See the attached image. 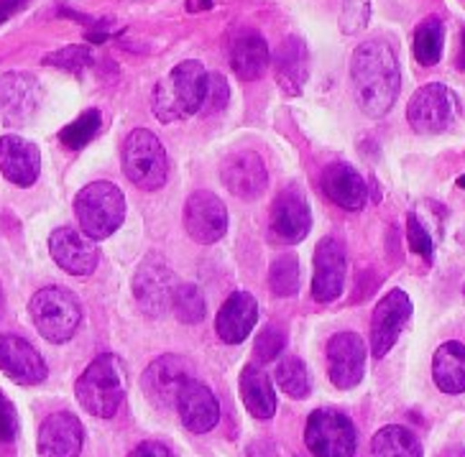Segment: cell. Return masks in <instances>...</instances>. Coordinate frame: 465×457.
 I'll return each instance as SVG.
<instances>
[{"label":"cell","mask_w":465,"mask_h":457,"mask_svg":"<svg viewBox=\"0 0 465 457\" xmlns=\"http://www.w3.org/2000/svg\"><path fill=\"white\" fill-rule=\"evenodd\" d=\"M351 80L358 108L369 118H383L394 108L401 87L397 49L383 39L363 42L351 59Z\"/></svg>","instance_id":"6da1fadb"},{"label":"cell","mask_w":465,"mask_h":457,"mask_svg":"<svg viewBox=\"0 0 465 457\" xmlns=\"http://www.w3.org/2000/svg\"><path fill=\"white\" fill-rule=\"evenodd\" d=\"M125 391H128L125 363L113 353L97 355L95 361L87 365V371L77 378V386H74L77 402L100 419H110L121 409Z\"/></svg>","instance_id":"7a4b0ae2"},{"label":"cell","mask_w":465,"mask_h":457,"mask_svg":"<svg viewBox=\"0 0 465 457\" xmlns=\"http://www.w3.org/2000/svg\"><path fill=\"white\" fill-rule=\"evenodd\" d=\"M207 72L200 62L187 59L169 72L153 92V112L162 123H177L200 112L205 97Z\"/></svg>","instance_id":"3957f363"},{"label":"cell","mask_w":465,"mask_h":457,"mask_svg":"<svg viewBox=\"0 0 465 457\" xmlns=\"http://www.w3.org/2000/svg\"><path fill=\"white\" fill-rule=\"evenodd\" d=\"M74 212L83 225V233L93 240H103L124 225L125 197L110 181H93L74 197Z\"/></svg>","instance_id":"277c9868"},{"label":"cell","mask_w":465,"mask_h":457,"mask_svg":"<svg viewBox=\"0 0 465 457\" xmlns=\"http://www.w3.org/2000/svg\"><path fill=\"white\" fill-rule=\"evenodd\" d=\"M28 312H31L34 327L39 330V335L54 345L67 343L69 337L77 333L80 319H83L80 299L62 287H46V289L36 291L28 305Z\"/></svg>","instance_id":"5b68a950"},{"label":"cell","mask_w":465,"mask_h":457,"mask_svg":"<svg viewBox=\"0 0 465 457\" xmlns=\"http://www.w3.org/2000/svg\"><path fill=\"white\" fill-rule=\"evenodd\" d=\"M124 174L143 192H156L166 184L169 161L164 146L146 128H138L125 139Z\"/></svg>","instance_id":"8992f818"},{"label":"cell","mask_w":465,"mask_h":457,"mask_svg":"<svg viewBox=\"0 0 465 457\" xmlns=\"http://www.w3.org/2000/svg\"><path fill=\"white\" fill-rule=\"evenodd\" d=\"M458 111H460V100L450 87L430 83L411 95L410 105H407V121H410L411 131H417L422 136H438L455 123Z\"/></svg>","instance_id":"52a82bcc"},{"label":"cell","mask_w":465,"mask_h":457,"mask_svg":"<svg viewBox=\"0 0 465 457\" xmlns=\"http://www.w3.org/2000/svg\"><path fill=\"white\" fill-rule=\"evenodd\" d=\"M304 442L315 457H353L358 434L353 422L335 409H317L304 427Z\"/></svg>","instance_id":"ba28073f"},{"label":"cell","mask_w":465,"mask_h":457,"mask_svg":"<svg viewBox=\"0 0 465 457\" xmlns=\"http://www.w3.org/2000/svg\"><path fill=\"white\" fill-rule=\"evenodd\" d=\"M174 274L166 266L162 256H146L138 266L134 277V294H136L138 306L149 317H162L172 306V294H174Z\"/></svg>","instance_id":"9c48e42d"},{"label":"cell","mask_w":465,"mask_h":457,"mask_svg":"<svg viewBox=\"0 0 465 457\" xmlns=\"http://www.w3.org/2000/svg\"><path fill=\"white\" fill-rule=\"evenodd\" d=\"M192 378L190 363L182 355H162L151 363L141 375V388L153 406L159 409H172L177 406L182 388L187 386Z\"/></svg>","instance_id":"30bf717a"},{"label":"cell","mask_w":465,"mask_h":457,"mask_svg":"<svg viewBox=\"0 0 465 457\" xmlns=\"http://www.w3.org/2000/svg\"><path fill=\"white\" fill-rule=\"evenodd\" d=\"M410 317V297L401 289L389 291L381 302L376 305L373 317H371V353H373V358H383L394 347V343L399 340V335H401Z\"/></svg>","instance_id":"8fae6325"},{"label":"cell","mask_w":465,"mask_h":457,"mask_svg":"<svg viewBox=\"0 0 465 457\" xmlns=\"http://www.w3.org/2000/svg\"><path fill=\"white\" fill-rule=\"evenodd\" d=\"M184 228L190 233L192 240L213 246L228 230V209L220 202L218 194L200 190L187 197L184 205Z\"/></svg>","instance_id":"7c38bea8"},{"label":"cell","mask_w":465,"mask_h":457,"mask_svg":"<svg viewBox=\"0 0 465 457\" xmlns=\"http://www.w3.org/2000/svg\"><path fill=\"white\" fill-rule=\"evenodd\" d=\"M0 371L18 386H36L49 375L42 353L18 335H0Z\"/></svg>","instance_id":"4fadbf2b"},{"label":"cell","mask_w":465,"mask_h":457,"mask_svg":"<svg viewBox=\"0 0 465 457\" xmlns=\"http://www.w3.org/2000/svg\"><path fill=\"white\" fill-rule=\"evenodd\" d=\"M49 253L59 268L74 277H87L97 266V246L87 233H80L74 228H56L49 236Z\"/></svg>","instance_id":"5bb4252c"},{"label":"cell","mask_w":465,"mask_h":457,"mask_svg":"<svg viewBox=\"0 0 465 457\" xmlns=\"http://www.w3.org/2000/svg\"><path fill=\"white\" fill-rule=\"evenodd\" d=\"M366 371V345L356 333H338L328 343V375L338 388H356Z\"/></svg>","instance_id":"9a60e30c"},{"label":"cell","mask_w":465,"mask_h":457,"mask_svg":"<svg viewBox=\"0 0 465 457\" xmlns=\"http://www.w3.org/2000/svg\"><path fill=\"white\" fill-rule=\"evenodd\" d=\"M220 177H223V184L228 187V192L243 197V199L259 197L269 184L266 164L256 151L231 153L220 167Z\"/></svg>","instance_id":"2e32d148"},{"label":"cell","mask_w":465,"mask_h":457,"mask_svg":"<svg viewBox=\"0 0 465 457\" xmlns=\"http://www.w3.org/2000/svg\"><path fill=\"white\" fill-rule=\"evenodd\" d=\"M345 284V248L335 238H322L315 248V277L312 297L317 302L338 299Z\"/></svg>","instance_id":"e0dca14e"},{"label":"cell","mask_w":465,"mask_h":457,"mask_svg":"<svg viewBox=\"0 0 465 457\" xmlns=\"http://www.w3.org/2000/svg\"><path fill=\"white\" fill-rule=\"evenodd\" d=\"M312 225V212L304 199V194L294 187H289L276 197L274 209H272V233L282 243H300L310 233Z\"/></svg>","instance_id":"ac0fdd59"},{"label":"cell","mask_w":465,"mask_h":457,"mask_svg":"<svg viewBox=\"0 0 465 457\" xmlns=\"http://www.w3.org/2000/svg\"><path fill=\"white\" fill-rule=\"evenodd\" d=\"M42 171L39 146L21 136L0 139V174L15 187H31Z\"/></svg>","instance_id":"d6986e66"},{"label":"cell","mask_w":465,"mask_h":457,"mask_svg":"<svg viewBox=\"0 0 465 457\" xmlns=\"http://www.w3.org/2000/svg\"><path fill=\"white\" fill-rule=\"evenodd\" d=\"M83 440V422L69 412H56L44 419L39 430V457H77Z\"/></svg>","instance_id":"ffe728a7"},{"label":"cell","mask_w":465,"mask_h":457,"mask_svg":"<svg viewBox=\"0 0 465 457\" xmlns=\"http://www.w3.org/2000/svg\"><path fill=\"white\" fill-rule=\"evenodd\" d=\"M39 84L31 74L11 72L0 77V121L5 125H21L39 105Z\"/></svg>","instance_id":"44dd1931"},{"label":"cell","mask_w":465,"mask_h":457,"mask_svg":"<svg viewBox=\"0 0 465 457\" xmlns=\"http://www.w3.org/2000/svg\"><path fill=\"white\" fill-rule=\"evenodd\" d=\"M177 412L182 416V424L194 434H205V432L215 430L220 422V404L215 394L194 378H190L187 386L182 388Z\"/></svg>","instance_id":"7402d4cb"},{"label":"cell","mask_w":465,"mask_h":457,"mask_svg":"<svg viewBox=\"0 0 465 457\" xmlns=\"http://www.w3.org/2000/svg\"><path fill=\"white\" fill-rule=\"evenodd\" d=\"M259 319V305L248 291H232L225 299V305L220 306L218 319H215V330L220 340L228 345H241L248 335L253 333V325Z\"/></svg>","instance_id":"603a6c76"},{"label":"cell","mask_w":465,"mask_h":457,"mask_svg":"<svg viewBox=\"0 0 465 457\" xmlns=\"http://www.w3.org/2000/svg\"><path fill=\"white\" fill-rule=\"evenodd\" d=\"M269 64H272V52L259 31L243 28L232 36L231 67L241 80H246V83L259 80L261 74L269 70Z\"/></svg>","instance_id":"cb8c5ba5"},{"label":"cell","mask_w":465,"mask_h":457,"mask_svg":"<svg viewBox=\"0 0 465 457\" xmlns=\"http://www.w3.org/2000/svg\"><path fill=\"white\" fill-rule=\"evenodd\" d=\"M322 192L330 202L351 212H358L369 199V187L363 177L351 164H342V161L330 164L322 171Z\"/></svg>","instance_id":"d4e9b609"},{"label":"cell","mask_w":465,"mask_h":457,"mask_svg":"<svg viewBox=\"0 0 465 457\" xmlns=\"http://www.w3.org/2000/svg\"><path fill=\"white\" fill-rule=\"evenodd\" d=\"M274 74L279 87L287 95H302L304 83L310 80V52L302 39L289 36L274 52Z\"/></svg>","instance_id":"484cf974"},{"label":"cell","mask_w":465,"mask_h":457,"mask_svg":"<svg viewBox=\"0 0 465 457\" xmlns=\"http://www.w3.org/2000/svg\"><path fill=\"white\" fill-rule=\"evenodd\" d=\"M432 378L442 394H463L465 391V345L463 343H442L432 358Z\"/></svg>","instance_id":"4316f807"},{"label":"cell","mask_w":465,"mask_h":457,"mask_svg":"<svg viewBox=\"0 0 465 457\" xmlns=\"http://www.w3.org/2000/svg\"><path fill=\"white\" fill-rule=\"evenodd\" d=\"M241 396L256 419H272L276 412V394L272 378L259 365H248L241 374Z\"/></svg>","instance_id":"83f0119b"},{"label":"cell","mask_w":465,"mask_h":457,"mask_svg":"<svg viewBox=\"0 0 465 457\" xmlns=\"http://www.w3.org/2000/svg\"><path fill=\"white\" fill-rule=\"evenodd\" d=\"M371 457H422V444L407 427L389 424L371 440Z\"/></svg>","instance_id":"f1b7e54d"},{"label":"cell","mask_w":465,"mask_h":457,"mask_svg":"<svg viewBox=\"0 0 465 457\" xmlns=\"http://www.w3.org/2000/svg\"><path fill=\"white\" fill-rule=\"evenodd\" d=\"M442 46H445V26L440 18H424L422 24L414 31V44H411V52L414 59L422 64V67H432L442 59Z\"/></svg>","instance_id":"f546056e"},{"label":"cell","mask_w":465,"mask_h":457,"mask_svg":"<svg viewBox=\"0 0 465 457\" xmlns=\"http://www.w3.org/2000/svg\"><path fill=\"white\" fill-rule=\"evenodd\" d=\"M276 386L282 388L292 399H304L310 396V374L304 363L297 355H287L276 365Z\"/></svg>","instance_id":"4dcf8cb0"},{"label":"cell","mask_w":465,"mask_h":457,"mask_svg":"<svg viewBox=\"0 0 465 457\" xmlns=\"http://www.w3.org/2000/svg\"><path fill=\"white\" fill-rule=\"evenodd\" d=\"M172 312L184 325H197L205 319V299L194 284H177L172 294Z\"/></svg>","instance_id":"1f68e13d"},{"label":"cell","mask_w":465,"mask_h":457,"mask_svg":"<svg viewBox=\"0 0 465 457\" xmlns=\"http://www.w3.org/2000/svg\"><path fill=\"white\" fill-rule=\"evenodd\" d=\"M269 287L276 297H294L300 289V261L294 253L279 256L269 268Z\"/></svg>","instance_id":"d6a6232c"},{"label":"cell","mask_w":465,"mask_h":457,"mask_svg":"<svg viewBox=\"0 0 465 457\" xmlns=\"http://www.w3.org/2000/svg\"><path fill=\"white\" fill-rule=\"evenodd\" d=\"M100 123H103L100 111H84L77 121H72V123L64 125V128L59 131V141H62L67 149L80 151V149H84L90 141L95 139L97 131H100Z\"/></svg>","instance_id":"836d02e7"},{"label":"cell","mask_w":465,"mask_h":457,"mask_svg":"<svg viewBox=\"0 0 465 457\" xmlns=\"http://www.w3.org/2000/svg\"><path fill=\"white\" fill-rule=\"evenodd\" d=\"M93 52L87 49V46H80V44H74V46H64V49H59V52H52V54L44 56V64L46 67H56V70H64L72 72V74H80L87 67H93Z\"/></svg>","instance_id":"e575fe53"},{"label":"cell","mask_w":465,"mask_h":457,"mask_svg":"<svg viewBox=\"0 0 465 457\" xmlns=\"http://www.w3.org/2000/svg\"><path fill=\"white\" fill-rule=\"evenodd\" d=\"M228 100H231V84H228V80L223 74H218V72L207 74L205 97H203V105H200V115L210 118L215 112L225 111Z\"/></svg>","instance_id":"d590c367"},{"label":"cell","mask_w":465,"mask_h":457,"mask_svg":"<svg viewBox=\"0 0 465 457\" xmlns=\"http://www.w3.org/2000/svg\"><path fill=\"white\" fill-rule=\"evenodd\" d=\"M371 0H345L341 14V28L348 36H356L369 26Z\"/></svg>","instance_id":"8d00e7d4"},{"label":"cell","mask_w":465,"mask_h":457,"mask_svg":"<svg viewBox=\"0 0 465 457\" xmlns=\"http://www.w3.org/2000/svg\"><path fill=\"white\" fill-rule=\"evenodd\" d=\"M282 350H284V333L274 325L263 327L256 337V345H253L256 363H272Z\"/></svg>","instance_id":"74e56055"},{"label":"cell","mask_w":465,"mask_h":457,"mask_svg":"<svg viewBox=\"0 0 465 457\" xmlns=\"http://www.w3.org/2000/svg\"><path fill=\"white\" fill-rule=\"evenodd\" d=\"M407 238H410V246L414 253H420L422 258H432V238L427 233V228H424L422 222L417 220V215H410V220H407Z\"/></svg>","instance_id":"f35d334b"},{"label":"cell","mask_w":465,"mask_h":457,"mask_svg":"<svg viewBox=\"0 0 465 457\" xmlns=\"http://www.w3.org/2000/svg\"><path fill=\"white\" fill-rule=\"evenodd\" d=\"M18 434V414L8 396L0 391V442H14Z\"/></svg>","instance_id":"ab89813d"},{"label":"cell","mask_w":465,"mask_h":457,"mask_svg":"<svg viewBox=\"0 0 465 457\" xmlns=\"http://www.w3.org/2000/svg\"><path fill=\"white\" fill-rule=\"evenodd\" d=\"M128 457H172V452L162 442H141Z\"/></svg>","instance_id":"60d3db41"},{"label":"cell","mask_w":465,"mask_h":457,"mask_svg":"<svg viewBox=\"0 0 465 457\" xmlns=\"http://www.w3.org/2000/svg\"><path fill=\"white\" fill-rule=\"evenodd\" d=\"M28 3H31V0H0V26H3L8 18H14L15 14H21Z\"/></svg>","instance_id":"b9f144b4"},{"label":"cell","mask_w":465,"mask_h":457,"mask_svg":"<svg viewBox=\"0 0 465 457\" xmlns=\"http://www.w3.org/2000/svg\"><path fill=\"white\" fill-rule=\"evenodd\" d=\"M215 5V0H187V11L197 14V11H210Z\"/></svg>","instance_id":"7bdbcfd3"},{"label":"cell","mask_w":465,"mask_h":457,"mask_svg":"<svg viewBox=\"0 0 465 457\" xmlns=\"http://www.w3.org/2000/svg\"><path fill=\"white\" fill-rule=\"evenodd\" d=\"M458 70L465 72V28H463V36H460V54H458Z\"/></svg>","instance_id":"ee69618b"},{"label":"cell","mask_w":465,"mask_h":457,"mask_svg":"<svg viewBox=\"0 0 465 457\" xmlns=\"http://www.w3.org/2000/svg\"><path fill=\"white\" fill-rule=\"evenodd\" d=\"M3 306H5V297H3V287H0V315H3Z\"/></svg>","instance_id":"f6af8a7d"},{"label":"cell","mask_w":465,"mask_h":457,"mask_svg":"<svg viewBox=\"0 0 465 457\" xmlns=\"http://www.w3.org/2000/svg\"><path fill=\"white\" fill-rule=\"evenodd\" d=\"M458 187H460V190H465V174L460 177V180H458Z\"/></svg>","instance_id":"bcb514c9"}]
</instances>
